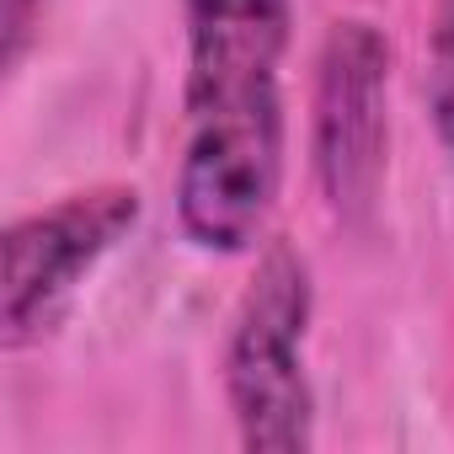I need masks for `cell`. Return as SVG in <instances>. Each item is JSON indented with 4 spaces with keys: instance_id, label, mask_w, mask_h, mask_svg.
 I'll return each instance as SVG.
<instances>
[{
    "instance_id": "obj_5",
    "label": "cell",
    "mask_w": 454,
    "mask_h": 454,
    "mask_svg": "<svg viewBox=\"0 0 454 454\" xmlns=\"http://www.w3.org/2000/svg\"><path fill=\"white\" fill-rule=\"evenodd\" d=\"M289 0H187V107L278 91Z\"/></svg>"
},
{
    "instance_id": "obj_4",
    "label": "cell",
    "mask_w": 454,
    "mask_h": 454,
    "mask_svg": "<svg viewBox=\"0 0 454 454\" xmlns=\"http://www.w3.org/2000/svg\"><path fill=\"white\" fill-rule=\"evenodd\" d=\"M139 219L134 187L70 192L6 231V284H0V337L6 348L38 342L81 289V278L123 241Z\"/></svg>"
},
{
    "instance_id": "obj_1",
    "label": "cell",
    "mask_w": 454,
    "mask_h": 454,
    "mask_svg": "<svg viewBox=\"0 0 454 454\" xmlns=\"http://www.w3.org/2000/svg\"><path fill=\"white\" fill-rule=\"evenodd\" d=\"M310 268L294 247H268L224 342V395L247 449L305 454L316 443V390L305 374Z\"/></svg>"
},
{
    "instance_id": "obj_6",
    "label": "cell",
    "mask_w": 454,
    "mask_h": 454,
    "mask_svg": "<svg viewBox=\"0 0 454 454\" xmlns=\"http://www.w3.org/2000/svg\"><path fill=\"white\" fill-rule=\"evenodd\" d=\"M427 113L454 155V0H433V65H427Z\"/></svg>"
},
{
    "instance_id": "obj_7",
    "label": "cell",
    "mask_w": 454,
    "mask_h": 454,
    "mask_svg": "<svg viewBox=\"0 0 454 454\" xmlns=\"http://www.w3.org/2000/svg\"><path fill=\"white\" fill-rule=\"evenodd\" d=\"M43 12H49V0H0V65H6V70L22 65Z\"/></svg>"
},
{
    "instance_id": "obj_2",
    "label": "cell",
    "mask_w": 454,
    "mask_h": 454,
    "mask_svg": "<svg viewBox=\"0 0 454 454\" xmlns=\"http://www.w3.org/2000/svg\"><path fill=\"white\" fill-rule=\"evenodd\" d=\"M284 182V97L187 107V155L176 171V214L192 247L247 252Z\"/></svg>"
},
{
    "instance_id": "obj_3",
    "label": "cell",
    "mask_w": 454,
    "mask_h": 454,
    "mask_svg": "<svg viewBox=\"0 0 454 454\" xmlns=\"http://www.w3.org/2000/svg\"><path fill=\"white\" fill-rule=\"evenodd\" d=\"M390 145V43L374 22H337L316 59L310 160L342 224H364L385 187Z\"/></svg>"
}]
</instances>
